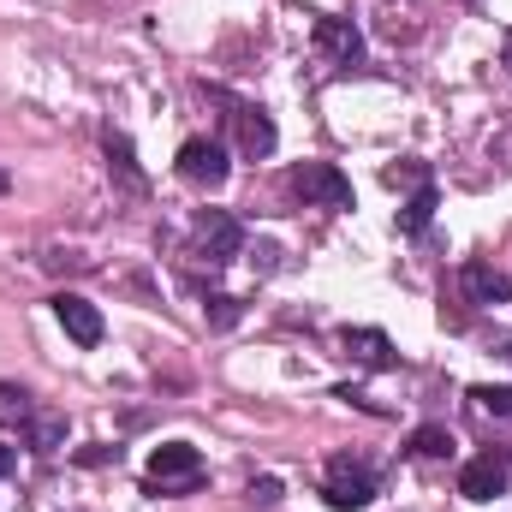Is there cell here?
I'll return each mask as SVG.
<instances>
[{
    "instance_id": "15",
    "label": "cell",
    "mask_w": 512,
    "mask_h": 512,
    "mask_svg": "<svg viewBox=\"0 0 512 512\" xmlns=\"http://www.w3.org/2000/svg\"><path fill=\"white\" fill-rule=\"evenodd\" d=\"M411 453H417V459H453V435H447L441 423H423V429L411 435Z\"/></svg>"
},
{
    "instance_id": "23",
    "label": "cell",
    "mask_w": 512,
    "mask_h": 512,
    "mask_svg": "<svg viewBox=\"0 0 512 512\" xmlns=\"http://www.w3.org/2000/svg\"><path fill=\"white\" fill-rule=\"evenodd\" d=\"M0 191H6V173H0Z\"/></svg>"
},
{
    "instance_id": "20",
    "label": "cell",
    "mask_w": 512,
    "mask_h": 512,
    "mask_svg": "<svg viewBox=\"0 0 512 512\" xmlns=\"http://www.w3.org/2000/svg\"><path fill=\"white\" fill-rule=\"evenodd\" d=\"M251 501H262V507H280V483H274V477L251 483Z\"/></svg>"
},
{
    "instance_id": "16",
    "label": "cell",
    "mask_w": 512,
    "mask_h": 512,
    "mask_svg": "<svg viewBox=\"0 0 512 512\" xmlns=\"http://www.w3.org/2000/svg\"><path fill=\"white\" fill-rule=\"evenodd\" d=\"M102 143H108V161H114V173L126 179L131 191H143V173H137V161H131V143H126V131H108Z\"/></svg>"
},
{
    "instance_id": "4",
    "label": "cell",
    "mask_w": 512,
    "mask_h": 512,
    "mask_svg": "<svg viewBox=\"0 0 512 512\" xmlns=\"http://www.w3.org/2000/svg\"><path fill=\"white\" fill-rule=\"evenodd\" d=\"M322 501L334 512H364L376 501V471L364 465V459H352V453H340L334 465H328V489H322Z\"/></svg>"
},
{
    "instance_id": "6",
    "label": "cell",
    "mask_w": 512,
    "mask_h": 512,
    "mask_svg": "<svg viewBox=\"0 0 512 512\" xmlns=\"http://www.w3.org/2000/svg\"><path fill=\"white\" fill-rule=\"evenodd\" d=\"M227 126H233V143H239V155H245V161L274 155V143H280L274 120H268L262 108H251V102H227Z\"/></svg>"
},
{
    "instance_id": "7",
    "label": "cell",
    "mask_w": 512,
    "mask_h": 512,
    "mask_svg": "<svg viewBox=\"0 0 512 512\" xmlns=\"http://www.w3.org/2000/svg\"><path fill=\"white\" fill-rule=\"evenodd\" d=\"M54 322H60L66 340L84 346V352L102 346V334H108V328H102V310H96L90 298H78V292H60V298H54Z\"/></svg>"
},
{
    "instance_id": "10",
    "label": "cell",
    "mask_w": 512,
    "mask_h": 512,
    "mask_svg": "<svg viewBox=\"0 0 512 512\" xmlns=\"http://www.w3.org/2000/svg\"><path fill=\"white\" fill-rule=\"evenodd\" d=\"M459 286H465L471 304H512V280L501 268H489V262H465L459 268Z\"/></svg>"
},
{
    "instance_id": "17",
    "label": "cell",
    "mask_w": 512,
    "mask_h": 512,
    "mask_svg": "<svg viewBox=\"0 0 512 512\" xmlns=\"http://www.w3.org/2000/svg\"><path fill=\"white\" fill-rule=\"evenodd\" d=\"M471 399H477L489 417H512V387H477Z\"/></svg>"
},
{
    "instance_id": "3",
    "label": "cell",
    "mask_w": 512,
    "mask_h": 512,
    "mask_svg": "<svg viewBox=\"0 0 512 512\" xmlns=\"http://www.w3.org/2000/svg\"><path fill=\"white\" fill-rule=\"evenodd\" d=\"M286 191L316 203V209H352V179L334 167V161H298L286 173Z\"/></svg>"
},
{
    "instance_id": "5",
    "label": "cell",
    "mask_w": 512,
    "mask_h": 512,
    "mask_svg": "<svg viewBox=\"0 0 512 512\" xmlns=\"http://www.w3.org/2000/svg\"><path fill=\"white\" fill-rule=\"evenodd\" d=\"M191 245L203 262H233V256L245 251V227L227 215V209H197V221H191Z\"/></svg>"
},
{
    "instance_id": "8",
    "label": "cell",
    "mask_w": 512,
    "mask_h": 512,
    "mask_svg": "<svg viewBox=\"0 0 512 512\" xmlns=\"http://www.w3.org/2000/svg\"><path fill=\"white\" fill-rule=\"evenodd\" d=\"M507 471H512V453H483V459H471L459 471V495L465 501H495V495H507Z\"/></svg>"
},
{
    "instance_id": "22",
    "label": "cell",
    "mask_w": 512,
    "mask_h": 512,
    "mask_svg": "<svg viewBox=\"0 0 512 512\" xmlns=\"http://www.w3.org/2000/svg\"><path fill=\"white\" fill-rule=\"evenodd\" d=\"M501 66H507V72H512V30H507V36H501Z\"/></svg>"
},
{
    "instance_id": "13",
    "label": "cell",
    "mask_w": 512,
    "mask_h": 512,
    "mask_svg": "<svg viewBox=\"0 0 512 512\" xmlns=\"http://www.w3.org/2000/svg\"><path fill=\"white\" fill-rule=\"evenodd\" d=\"M30 411H36V399H30L24 387L0 382V429H24V423H30Z\"/></svg>"
},
{
    "instance_id": "19",
    "label": "cell",
    "mask_w": 512,
    "mask_h": 512,
    "mask_svg": "<svg viewBox=\"0 0 512 512\" xmlns=\"http://www.w3.org/2000/svg\"><path fill=\"white\" fill-rule=\"evenodd\" d=\"M387 185H429V173H423L417 161H405V167H393V173H387Z\"/></svg>"
},
{
    "instance_id": "11",
    "label": "cell",
    "mask_w": 512,
    "mask_h": 512,
    "mask_svg": "<svg viewBox=\"0 0 512 512\" xmlns=\"http://www.w3.org/2000/svg\"><path fill=\"white\" fill-rule=\"evenodd\" d=\"M340 346H346V358H358V364H370V370H387V364H393V340H387L382 328H346Z\"/></svg>"
},
{
    "instance_id": "14",
    "label": "cell",
    "mask_w": 512,
    "mask_h": 512,
    "mask_svg": "<svg viewBox=\"0 0 512 512\" xmlns=\"http://www.w3.org/2000/svg\"><path fill=\"white\" fill-rule=\"evenodd\" d=\"M429 221H435V185H417L411 203L399 209V233H423Z\"/></svg>"
},
{
    "instance_id": "2",
    "label": "cell",
    "mask_w": 512,
    "mask_h": 512,
    "mask_svg": "<svg viewBox=\"0 0 512 512\" xmlns=\"http://www.w3.org/2000/svg\"><path fill=\"white\" fill-rule=\"evenodd\" d=\"M173 173H179L191 191H221V185H227V173H233L227 143H215V137H185V143H179V155H173Z\"/></svg>"
},
{
    "instance_id": "1",
    "label": "cell",
    "mask_w": 512,
    "mask_h": 512,
    "mask_svg": "<svg viewBox=\"0 0 512 512\" xmlns=\"http://www.w3.org/2000/svg\"><path fill=\"white\" fill-rule=\"evenodd\" d=\"M197 483H203V453L191 441H167L149 453V471H143L149 495H191Z\"/></svg>"
},
{
    "instance_id": "9",
    "label": "cell",
    "mask_w": 512,
    "mask_h": 512,
    "mask_svg": "<svg viewBox=\"0 0 512 512\" xmlns=\"http://www.w3.org/2000/svg\"><path fill=\"white\" fill-rule=\"evenodd\" d=\"M316 48L334 60V66H358L364 60V36L352 18H316Z\"/></svg>"
},
{
    "instance_id": "18",
    "label": "cell",
    "mask_w": 512,
    "mask_h": 512,
    "mask_svg": "<svg viewBox=\"0 0 512 512\" xmlns=\"http://www.w3.org/2000/svg\"><path fill=\"white\" fill-rule=\"evenodd\" d=\"M209 322L215 328H233L239 322V298H209Z\"/></svg>"
},
{
    "instance_id": "12",
    "label": "cell",
    "mask_w": 512,
    "mask_h": 512,
    "mask_svg": "<svg viewBox=\"0 0 512 512\" xmlns=\"http://www.w3.org/2000/svg\"><path fill=\"white\" fill-rule=\"evenodd\" d=\"M24 435H30L36 453H60V447H66V411H30Z\"/></svg>"
},
{
    "instance_id": "21",
    "label": "cell",
    "mask_w": 512,
    "mask_h": 512,
    "mask_svg": "<svg viewBox=\"0 0 512 512\" xmlns=\"http://www.w3.org/2000/svg\"><path fill=\"white\" fill-rule=\"evenodd\" d=\"M12 471H18V447H6V441H0V477H12Z\"/></svg>"
}]
</instances>
